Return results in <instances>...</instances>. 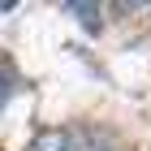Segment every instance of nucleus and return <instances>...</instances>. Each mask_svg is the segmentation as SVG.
Instances as JSON below:
<instances>
[{
    "mask_svg": "<svg viewBox=\"0 0 151 151\" xmlns=\"http://www.w3.org/2000/svg\"><path fill=\"white\" fill-rule=\"evenodd\" d=\"M26 151H108V147H99V138L82 129H43Z\"/></svg>",
    "mask_w": 151,
    "mask_h": 151,
    "instance_id": "nucleus-1",
    "label": "nucleus"
},
{
    "mask_svg": "<svg viewBox=\"0 0 151 151\" xmlns=\"http://www.w3.org/2000/svg\"><path fill=\"white\" fill-rule=\"evenodd\" d=\"M69 13H82V22L91 26V30H99V9H91V4H69Z\"/></svg>",
    "mask_w": 151,
    "mask_h": 151,
    "instance_id": "nucleus-2",
    "label": "nucleus"
}]
</instances>
